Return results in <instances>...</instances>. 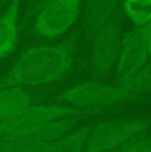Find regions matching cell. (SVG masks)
Wrapping results in <instances>:
<instances>
[{
    "instance_id": "obj_1",
    "label": "cell",
    "mask_w": 151,
    "mask_h": 152,
    "mask_svg": "<svg viewBox=\"0 0 151 152\" xmlns=\"http://www.w3.org/2000/svg\"><path fill=\"white\" fill-rule=\"evenodd\" d=\"M72 64L73 53L66 44L34 46L25 50L10 72L0 78V90L53 82L70 70Z\"/></svg>"
},
{
    "instance_id": "obj_2",
    "label": "cell",
    "mask_w": 151,
    "mask_h": 152,
    "mask_svg": "<svg viewBox=\"0 0 151 152\" xmlns=\"http://www.w3.org/2000/svg\"><path fill=\"white\" fill-rule=\"evenodd\" d=\"M81 113L69 106H31L0 123V143L21 138L51 122L69 119Z\"/></svg>"
},
{
    "instance_id": "obj_3",
    "label": "cell",
    "mask_w": 151,
    "mask_h": 152,
    "mask_svg": "<svg viewBox=\"0 0 151 152\" xmlns=\"http://www.w3.org/2000/svg\"><path fill=\"white\" fill-rule=\"evenodd\" d=\"M150 122L134 118L111 121L90 130L84 152H110L129 143L141 132L146 131Z\"/></svg>"
},
{
    "instance_id": "obj_4",
    "label": "cell",
    "mask_w": 151,
    "mask_h": 152,
    "mask_svg": "<svg viewBox=\"0 0 151 152\" xmlns=\"http://www.w3.org/2000/svg\"><path fill=\"white\" fill-rule=\"evenodd\" d=\"M81 10V0H51L34 20V32L45 39H56L73 25Z\"/></svg>"
},
{
    "instance_id": "obj_5",
    "label": "cell",
    "mask_w": 151,
    "mask_h": 152,
    "mask_svg": "<svg viewBox=\"0 0 151 152\" xmlns=\"http://www.w3.org/2000/svg\"><path fill=\"white\" fill-rule=\"evenodd\" d=\"M129 98V94L122 86H110L98 82H84L66 89L60 99L69 104L82 109L113 106Z\"/></svg>"
},
{
    "instance_id": "obj_6",
    "label": "cell",
    "mask_w": 151,
    "mask_h": 152,
    "mask_svg": "<svg viewBox=\"0 0 151 152\" xmlns=\"http://www.w3.org/2000/svg\"><path fill=\"white\" fill-rule=\"evenodd\" d=\"M72 118L46 123L21 138L0 143V152H48L56 140L65 136L73 128Z\"/></svg>"
},
{
    "instance_id": "obj_7",
    "label": "cell",
    "mask_w": 151,
    "mask_h": 152,
    "mask_svg": "<svg viewBox=\"0 0 151 152\" xmlns=\"http://www.w3.org/2000/svg\"><path fill=\"white\" fill-rule=\"evenodd\" d=\"M121 39V27L117 16L97 27L93 45V69L95 74L105 75L117 64Z\"/></svg>"
},
{
    "instance_id": "obj_8",
    "label": "cell",
    "mask_w": 151,
    "mask_h": 152,
    "mask_svg": "<svg viewBox=\"0 0 151 152\" xmlns=\"http://www.w3.org/2000/svg\"><path fill=\"white\" fill-rule=\"evenodd\" d=\"M149 52L138 29L127 32L121 39L117 58V72L122 82H127L147 64Z\"/></svg>"
},
{
    "instance_id": "obj_9",
    "label": "cell",
    "mask_w": 151,
    "mask_h": 152,
    "mask_svg": "<svg viewBox=\"0 0 151 152\" xmlns=\"http://www.w3.org/2000/svg\"><path fill=\"white\" fill-rule=\"evenodd\" d=\"M20 4L21 0H10L5 11L0 15V61L8 57L17 45Z\"/></svg>"
},
{
    "instance_id": "obj_10",
    "label": "cell",
    "mask_w": 151,
    "mask_h": 152,
    "mask_svg": "<svg viewBox=\"0 0 151 152\" xmlns=\"http://www.w3.org/2000/svg\"><path fill=\"white\" fill-rule=\"evenodd\" d=\"M31 106H33V97L23 87L0 90V123Z\"/></svg>"
},
{
    "instance_id": "obj_11",
    "label": "cell",
    "mask_w": 151,
    "mask_h": 152,
    "mask_svg": "<svg viewBox=\"0 0 151 152\" xmlns=\"http://www.w3.org/2000/svg\"><path fill=\"white\" fill-rule=\"evenodd\" d=\"M90 128H81L70 135H65L53 143L48 152H84Z\"/></svg>"
},
{
    "instance_id": "obj_12",
    "label": "cell",
    "mask_w": 151,
    "mask_h": 152,
    "mask_svg": "<svg viewBox=\"0 0 151 152\" xmlns=\"http://www.w3.org/2000/svg\"><path fill=\"white\" fill-rule=\"evenodd\" d=\"M122 10L136 28L151 20V0H123Z\"/></svg>"
},
{
    "instance_id": "obj_13",
    "label": "cell",
    "mask_w": 151,
    "mask_h": 152,
    "mask_svg": "<svg viewBox=\"0 0 151 152\" xmlns=\"http://www.w3.org/2000/svg\"><path fill=\"white\" fill-rule=\"evenodd\" d=\"M119 0H89V17L93 24L98 27L106 20L117 16Z\"/></svg>"
},
{
    "instance_id": "obj_14",
    "label": "cell",
    "mask_w": 151,
    "mask_h": 152,
    "mask_svg": "<svg viewBox=\"0 0 151 152\" xmlns=\"http://www.w3.org/2000/svg\"><path fill=\"white\" fill-rule=\"evenodd\" d=\"M129 97L151 93V64H146L130 81L122 83Z\"/></svg>"
},
{
    "instance_id": "obj_15",
    "label": "cell",
    "mask_w": 151,
    "mask_h": 152,
    "mask_svg": "<svg viewBox=\"0 0 151 152\" xmlns=\"http://www.w3.org/2000/svg\"><path fill=\"white\" fill-rule=\"evenodd\" d=\"M136 29L139 31V34L143 40V44L146 46L149 54H151V20L144 25H142V27H138Z\"/></svg>"
},
{
    "instance_id": "obj_16",
    "label": "cell",
    "mask_w": 151,
    "mask_h": 152,
    "mask_svg": "<svg viewBox=\"0 0 151 152\" xmlns=\"http://www.w3.org/2000/svg\"><path fill=\"white\" fill-rule=\"evenodd\" d=\"M121 152H151V142L144 140V142L134 143V144L123 148Z\"/></svg>"
},
{
    "instance_id": "obj_17",
    "label": "cell",
    "mask_w": 151,
    "mask_h": 152,
    "mask_svg": "<svg viewBox=\"0 0 151 152\" xmlns=\"http://www.w3.org/2000/svg\"><path fill=\"white\" fill-rule=\"evenodd\" d=\"M48 1H51V0H37V4H39V5H41V7H43V5L46 4V3H48Z\"/></svg>"
}]
</instances>
